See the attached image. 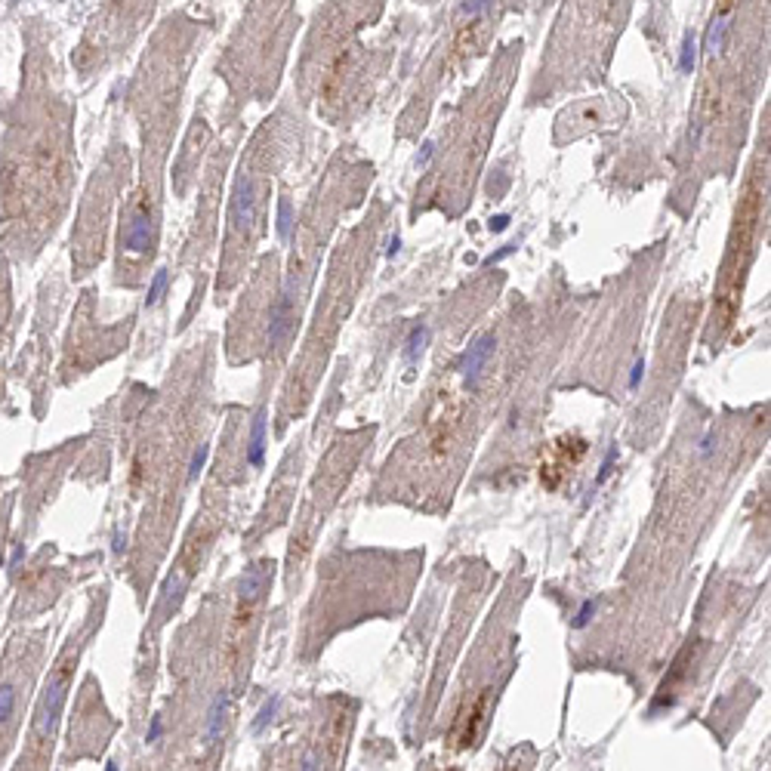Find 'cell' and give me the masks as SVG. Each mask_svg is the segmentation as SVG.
<instances>
[{
  "label": "cell",
  "mask_w": 771,
  "mask_h": 771,
  "mask_svg": "<svg viewBox=\"0 0 771 771\" xmlns=\"http://www.w3.org/2000/svg\"><path fill=\"white\" fill-rule=\"evenodd\" d=\"M506 226H509V216H494V219H491V228H494V232H503Z\"/></svg>",
  "instance_id": "484cf974"
},
{
  "label": "cell",
  "mask_w": 771,
  "mask_h": 771,
  "mask_svg": "<svg viewBox=\"0 0 771 771\" xmlns=\"http://www.w3.org/2000/svg\"><path fill=\"white\" fill-rule=\"evenodd\" d=\"M275 710H278V697H272V701H269L266 707L260 710V719L253 722V731H262V728H266V722H269V719H272V716H275Z\"/></svg>",
  "instance_id": "ffe728a7"
},
{
  "label": "cell",
  "mask_w": 771,
  "mask_h": 771,
  "mask_svg": "<svg viewBox=\"0 0 771 771\" xmlns=\"http://www.w3.org/2000/svg\"><path fill=\"white\" fill-rule=\"evenodd\" d=\"M226 703H228V697L226 694H219L213 701V710H210V719H207V741L213 743L216 737H219V728H222V713H226Z\"/></svg>",
  "instance_id": "4fadbf2b"
},
{
  "label": "cell",
  "mask_w": 771,
  "mask_h": 771,
  "mask_svg": "<svg viewBox=\"0 0 771 771\" xmlns=\"http://www.w3.org/2000/svg\"><path fill=\"white\" fill-rule=\"evenodd\" d=\"M71 657H65L56 670L50 673L47 685H43L41 703H37V716H35V734L47 737L52 728H56V719L65 707V697H68V685H71Z\"/></svg>",
  "instance_id": "7a4b0ae2"
},
{
  "label": "cell",
  "mask_w": 771,
  "mask_h": 771,
  "mask_svg": "<svg viewBox=\"0 0 771 771\" xmlns=\"http://www.w3.org/2000/svg\"><path fill=\"white\" fill-rule=\"evenodd\" d=\"M694 62H697V43H694V37H691V35H685L682 56H679V71H682V75H691Z\"/></svg>",
  "instance_id": "5bb4252c"
},
{
  "label": "cell",
  "mask_w": 771,
  "mask_h": 771,
  "mask_svg": "<svg viewBox=\"0 0 771 771\" xmlns=\"http://www.w3.org/2000/svg\"><path fill=\"white\" fill-rule=\"evenodd\" d=\"M293 327V300L290 293H284L278 302L272 306V321H269V346H281L284 337Z\"/></svg>",
  "instance_id": "ba28073f"
},
{
  "label": "cell",
  "mask_w": 771,
  "mask_h": 771,
  "mask_svg": "<svg viewBox=\"0 0 771 771\" xmlns=\"http://www.w3.org/2000/svg\"><path fill=\"white\" fill-rule=\"evenodd\" d=\"M157 737H161V716H155L151 728H148V741H157Z\"/></svg>",
  "instance_id": "d4e9b609"
},
{
  "label": "cell",
  "mask_w": 771,
  "mask_h": 771,
  "mask_svg": "<svg viewBox=\"0 0 771 771\" xmlns=\"http://www.w3.org/2000/svg\"><path fill=\"white\" fill-rule=\"evenodd\" d=\"M290 228H293V207H290L287 197H281V204H278V238H290Z\"/></svg>",
  "instance_id": "2e32d148"
},
{
  "label": "cell",
  "mask_w": 771,
  "mask_h": 771,
  "mask_svg": "<svg viewBox=\"0 0 771 771\" xmlns=\"http://www.w3.org/2000/svg\"><path fill=\"white\" fill-rule=\"evenodd\" d=\"M256 216V192H253V182L247 176H241L235 182V192H232V204H228V219H232V228H247Z\"/></svg>",
  "instance_id": "52a82bcc"
},
{
  "label": "cell",
  "mask_w": 771,
  "mask_h": 771,
  "mask_svg": "<svg viewBox=\"0 0 771 771\" xmlns=\"http://www.w3.org/2000/svg\"><path fill=\"white\" fill-rule=\"evenodd\" d=\"M426 337H429V331H426L423 324H420V327H413V331H411V337H407V349H404V352H407V358H411V361H417V355L423 352Z\"/></svg>",
  "instance_id": "9a60e30c"
},
{
  "label": "cell",
  "mask_w": 771,
  "mask_h": 771,
  "mask_svg": "<svg viewBox=\"0 0 771 771\" xmlns=\"http://www.w3.org/2000/svg\"><path fill=\"white\" fill-rule=\"evenodd\" d=\"M642 373H645V364L642 361H638L636 367H632V377H630V389H636L638 386V380H642Z\"/></svg>",
  "instance_id": "cb8c5ba5"
},
{
  "label": "cell",
  "mask_w": 771,
  "mask_h": 771,
  "mask_svg": "<svg viewBox=\"0 0 771 771\" xmlns=\"http://www.w3.org/2000/svg\"><path fill=\"white\" fill-rule=\"evenodd\" d=\"M586 453V441L583 438H574V435H565L552 445V460H546L540 466V478H543L546 487H558V478L568 466H574L580 457Z\"/></svg>",
  "instance_id": "3957f363"
},
{
  "label": "cell",
  "mask_w": 771,
  "mask_h": 771,
  "mask_svg": "<svg viewBox=\"0 0 771 771\" xmlns=\"http://www.w3.org/2000/svg\"><path fill=\"white\" fill-rule=\"evenodd\" d=\"M759 216H762V192L759 186H750L747 195L737 204L728 250H725V260H722L719 293H716V315H719L722 331L734 321L737 306H741L743 275H747V266L753 260V238H756V228H759Z\"/></svg>",
  "instance_id": "6da1fadb"
},
{
  "label": "cell",
  "mask_w": 771,
  "mask_h": 771,
  "mask_svg": "<svg viewBox=\"0 0 771 771\" xmlns=\"http://www.w3.org/2000/svg\"><path fill=\"white\" fill-rule=\"evenodd\" d=\"M457 417H460L457 411H445V413H438V417H432L429 432H432L435 453L447 451V445H451V438H453V429H457Z\"/></svg>",
  "instance_id": "30bf717a"
},
{
  "label": "cell",
  "mask_w": 771,
  "mask_h": 771,
  "mask_svg": "<svg viewBox=\"0 0 771 771\" xmlns=\"http://www.w3.org/2000/svg\"><path fill=\"white\" fill-rule=\"evenodd\" d=\"M262 453H266V411H260L250 426V447H247V463L262 466Z\"/></svg>",
  "instance_id": "8fae6325"
},
{
  "label": "cell",
  "mask_w": 771,
  "mask_h": 771,
  "mask_svg": "<svg viewBox=\"0 0 771 771\" xmlns=\"http://www.w3.org/2000/svg\"><path fill=\"white\" fill-rule=\"evenodd\" d=\"M124 244H127L133 253H145L151 244V219H148V210L139 207L133 213V219L127 222V228H124Z\"/></svg>",
  "instance_id": "9c48e42d"
},
{
  "label": "cell",
  "mask_w": 771,
  "mask_h": 771,
  "mask_svg": "<svg viewBox=\"0 0 771 771\" xmlns=\"http://www.w3.org/2000/svg\"><path fill=\"white\" fill-rule=\"evenodd\" d=\"M164 290H167V272H155V281H151V287H148V296H145V302H148V306H155L157 300H161L164 296Z\"/></svg>",
  "instance_id": "ac0fdd59"
},
{
  "label": "cell",
  "mask_w": 771,
  "mask_h": 771,
  "mask_svg": "<svg viewBox=\"0 0 771 771\" xmlns=\"http://www.w3.org/2000/svg\"><path fill=\"white\" fill-rule=\"evenodd\" d=\"M398 247H401V241H398V238H392V247H389V256H395V253H398Z\"/></svg>",
  "instance_id": "83f0119b"
},
{
  "label": "cell",
  "mask_w": 771,
  "mask_h": 771,
  "mask_svg": "<svg viewBox=\"0 0 771 771\" xmlns=\"http://www.w3.org/2000/svg\"><path fill=\"white\" fill-rule=\"evenodd\" d=\"M487 6H491V0H463V12L469 19H478L487 12Z\"/></svg>",
  "instance_id": "d6986e66"
},
{
  "label": "cell",
  "mask_w": 771,
  "mask_h": 771,
  "mask_svg": "<svg viewBox=\"0 0 771 771\" xmlns=\"http://www.w3.org/2000/svg\"><path fill=\"white\" fill-rule=\"evenodd\" d=\"M725 31H728V22L725 16H716L707 28V37H703V50L707 52H719L725 47Z\"/></svg>",
  "instance_id": "7c38bea8"
},
{
  "label": "cell",
  "mask_w": 771,
  "mask_h": 771,
  "mask_svg": "<svg viewBox=\"0 0 771 771\" xmlns=\"http://www.w3.org/2000/svg\"><path fill=\"white\" fill-rule=\"evenodd\" d=\"M487 703H491V691H482L469 707L460 710L457 716V725L451 731V741H457V747H472L482 734V725H485V713H487Z\"/></svg>",
  "instance_id": "277c9868"
},
{
  "label": "cell",
  "mask_w": 771,
  "mask_h": 771,
  "mask_svg": "<svg viewBox=\"0 0 771 771\" xmlns=\"http://www.w3.org/2000/svg\"><path fill=\"white\" fill-rule=\"evenodd\" d=\"M12 707H16V691H12L10 685H0V725L10 722Z\"/></svg>",
  "instance_id": "e0dca14e"
},
{
  "label": "cell",
  "mask_w": 771,
  "mask_h": 771,
  "mask_svg": "<svg viewBox=\"0 0 771 771\" xmlns=\"http://www.w3.org/2000/svg\"><path fill=\"white\" fill-rule=\"evenodd\" d=\"M614 460H617V447H611V451L605 453V460H602V469H598V476H596V485H602L605 478L611 476V469H614Z\"/></svg>",
  "instance_id": "44dd1931"
},
{
  "label": "cell",
  "mask_w": 771,
  "mask_h": 771,
  "mask_svg": "<svg viewBox=\"0 0 771 771\" xmlns=\"http://www.w3.org/2000/svg\"><path fill=\"white\" fill-rule=\"evenodd\" d=\"M204 463H207V445H201L195 451V457H192V469H188V478H197V472L204 469Z\"/></svg>",
  "instance_id": "7402d4cb"
},
{
  "label": "cell",
  "mask_w": 771,
  "mask_h": 771,
  "mask_svg": "<svg viewBox=\"0 0 771 771\" xmlns=\"http://www.w3.org/2000/svg\"><path fill=\"white\" fill-rule=\"evenodd\" d=\"M596 614V602H583V608H580V614H577V621H574V627H586V623H589V617Z\"/></svg>",
  "instance_id": "603a6c76"
},
{
  "label": "cell",
  "mask_w": 771,
  "mask_h": 771,
  "mask_svg": "<svg viewBox=\"0 0 771 771\" xmlns=\"http://www.w3.org/2000/svg\"><path fill=\"white\" fill-rule=\"evenodd\" d=\"M494 346H497L494 333H485V337H478L469 349H466L463 361H460V373H463V380H466V386H469V389L478 386V380H482V371H485L487 358L494 355Z\"/></svg>",
  "instance_id": "5b68a950"
},
{
  "label": "cell",
  "mask_w": 771,
  "mask_h": 771,
  "mask_svg": "<svg viewBox=\"0 0 771 771\" xmlns=\"http://www.w3.org/2000/svg\"><path fill=\"white\" fill-rule=\"evenodd\" d=\"M269 574H272V565L269 562H253L247 571H244L241 586H238V617L244 614V611L253 608V602L262 596V589H266V583H269Z\"/></svg>",
  "instance_id": "8992f818"
},
{
  "label": "cell",
  "mask_w": 771,
  "mask_h": 771,
  "mask_svg": "<svg viewBox=\"0 0 771 771\" xmlns=\"http://www.w3.org/2000/svg\"><path fill=\"white\" fill-rule=\"evenodd\" d=\"M429 157H432V142H426L423 145V155H420V167H426V164H429Z\"/></svg>",
  "instance_id": "4316f807"
}]
</instances>
